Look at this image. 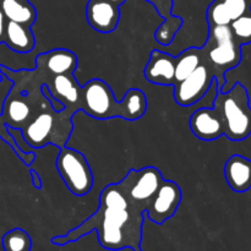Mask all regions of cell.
<instances>
[{
    "label": "cell",
    "mask_w": 251,
    "mask_h": 251,
    "mask_svg": "<svg viewBox=\"0 0 251 251\" xmlns=\"http://www.w3.org/2000/svg\"><path fill=\"white\" fill-rule=\"evenodd\" d=\"M144 211V207L131 202L124 195L118 184H109L100 193L97 212L68 234L51 238V243L65 245L96 229L98 240L104 249L130 248L132 251H142L140 245Z\"/></svg>",
    "instance_id": "obj_1"
},
{
    "label": "cell",
    "mask_w": 251,
    "mask_h": 251,
    "mask_svg": "<svg viewBox=\"0 0 251 251\" xmlns=\"http://www.w3.org/2000/svg\"><path fill=\"white\" fill-rule=\"evenodd\" d=\"M80 109L97 119L113 117L137 120L147 109L145 93L139 88H130L120 102L115 100L112 88L100 78H92L81 88Z\"/></svg>",
    "instance_id": "obj_2"
},
{
    "label": "cell",
    "mask_w": 251,
    "mask_h": 251,
    "mask_svg": "<svg viewBox=\"0 0 251 251\" xmlns=\"http://www.w3.org/2000/svg\"><path fill=\"white\" fill-rule=\"evenodd\" d=\"M225 123V135L232 141H242L251 135V107L249 93L243 83L237 82L226 92L218 91L213 100Z\"/></svg>",
    "instance_id": "obj_3"
},
{
    "label": "cell",
    "mask_w": 251,
    "mask_h": 251,
    "mask_svg": "<svg viewBox=\"0 0 251 251\" xmlns=\"http://www.w3.org/2000/svg\"><path fill=\"white\" fill-rule=\"evenodd\" d=\"M202 60L210 66L218 91L225 86V74L237 68L242 60V46L234 39L229 26H210Z\"/></svg>",
    "instance_id": "obj_4"
},
{
    "label": "cell",
    "mask_w": 251,
    "mask_h": 251,
    "mask_svg": "<svg viewBox=\"0 0 251 251\" xmlns=\"http://www.w3.org/2000/svg\"><path fill=\"white\" fill-rule=\"evenodd\" d=\"M56 169L73 195L83 196L92 189V171L81 152L69 147H61L56 158Z\"/></svg>",
    "instance_id": "obj_5"
},
{
    "label": "cell",
    "mask_w": 251,
    "mask_h": 251,
    "mask_svg": "<svg viewBox=\"0 0 251 251\" xmlns=\"http://www.w3.org/2000/svg\"><path fill=\"white\" fill-rule=\"evenodd\" d=\"M163 180L158 169L154 167H145L140 171L130 169L118 186L131 202L141 206L145 210L146 203L153 198Z\"/></svg>",
    "instance_id": "obj_6"
},
{
    "label": "cell",
    "mask_w": 251,
    "mask_h": 251,
    "mask_svg": "<svg viewBox=\"0 0 251 251\" xmlns=\"http://www.w3.org/2000/svg\"><path fill=\"white\" fill-rule=\"evenodd\" d=\"M215 78L210 66L202 60L190 75L183 81L174 85V100L181 107H190L202 100L210 91Z\"/></svg>",
    "instance_id": "obj_7"
},
{
    "label": "cell",
    "mask_w": 251,
    "mask_h": 251,
    "mask_svg": "<svg viewBox=\"0 0 251 251\" xmlns=\"http://www.w3.org/2000/svg\"><path fill=\"white\" fill-rule=\"evenodd\" d=\"M181 201V189L176 181L163 180L153 198L146 203L145 211L150 220L157 225H162L169 220L179 207Z\"/></svg>",
    "instance_id": "obj_8"
},
{
    "label": "cell",
    "mask_w": 251,
    "mask_h": 251,
    "mask_svg": "<svg viewBox=\"0 0 251 251\" xmlns=\"http://www.w3.org/2000/svg\"><path fill=\"white\" fill-rule=\"evenodd\" d=\"M190 130L198 139L213 141L225 135V123L217 109L213 107H202L191 114Z\"/></svg>",
    "instance_id": "obj_9"
},
{
    "label": "cell",
    "mask_w": 251,
    "mask_h": 251,
    "mask_svg": "<svg viewBox=\"0 0 251 251\" xmlns=\"http://www.w3.org/2000/svg\"><path fill=\"white\" fill-rule=\"evenodd\" d=\"M86 17L93 29L100 33H109L119 24V6L109 0H90L86 6Z\"/></svg>",
    "instance_id": "obj_10"
},
{
    "label": "cell",
    "mask_w": 251,
    "mask_h": 251,
    "mask_svg": "<svg viewBox=\"0 0 251 251\" xmlns=\"http://www.w3.org/2000/svg\"><path fill=\"white\" fill-rule=\"evenodd\" d=\"M174 70H176V56L166 51L154 49L150 54L149 63L145 68V77L152 83L164 86H174Z\"/></svg>",
    "instance_id": "obj_11"
},
{
    "label": "cell",
    "mask_w": 251,
    "mask_h": 251,
    "mask_svg": "<svg viewBox=\"0 0 251 251\" xmlns=\"http://www.w3.org/2000/svg\"><path fill=\"white\" fill-rule=\"evenodd\" d=\"M225 176L235 193H245L251 188V159L233 154L225 164Z\"/></svg>",
    "instance_id": "obj_12"
},
{
    "label": "cell",
    "mask_w": 251,
    "mask_h": 251,
    "mask_svg": "<svg viewBox=\"0 0 251 251\" xmlns=\"http://www.w3.org/2000/svg\"><path fill=\"white\" fill-rule=\"evenodd\" d=\"M37 65L47 69L54 76L73 75L77 68V58L71 50L58 48L37 56Z\"/></svg>",
    "instance_id": "obj_13"
},
{
    "label": "cell",
    "mask_w": 251,
    "mask_h": 251,
    "mask_svg": "<svg viewBox=\"0 0 251 251\" xmlns=\"http://www.w3.org/2000/svg\"><path fill=\"white\" fill-rule=\"evenodd\" d=\"M2 42L6 47L16 53H28L34 48L36 39L31 27L24 26L17 22L5 20V29Z\"/></svg>",
    "instance_id": "obj_14"
},
{
    "label": "cell",
    "mask_w": 251,
    "mask_h": 251,
    "mask_svg": "<svg viewBox=\"0 0 251 251\" xmlns=\"http://www.w3.org/2000/svg\"><path fill=\"white\" fill-rule=\"evenodd\" d=\"M51 95L64 105L80 109L81 86L73 75H56L51 80V86L47 85Z\"/></svg>",
    "instance_id": "obj_15"
},
{
    "label": "cell",
    "mask_w": 251,
    "mask_h": 251,
    "mask_svg": "<svg viewBox=\"0 0 251 251\" xmlns=\"http://www.w3.org/2000/svg\"><path fill=\"white\" fill-rule=\"evenodd\" d=\"M156 6L164 22L158 27L154 33V38L162 46H169L173 42L174 37L178 33L183 20L172 15V0H149Z\"/></svg>",
    "instance_id": "obj_16"
},
{
    "label": "cell",
    "mask_w": 251,
    "mask_h": 251,
    "mask_svg": "<svg viewBox=\"0 0 251 251\" xmlns=\"http://www.w3.org/2000/svg\"><path fill=\"white\" fill-rule=\"evenodd\" d=\"M53 125L54 119L50 114L43 113V114L38 115L37 118H34L33 122L29 123L26 129L22 130L25 140L33 149L44 146V144L48 142V136L50 135Z\"/></svg>",
    "instance_id": "obj_17"
},
{
    "label": "cell",
    "mask_w": 251,
    "mask_h": 251,
    "mask_svg": "<svg viewBox=\"0 0 251 251\" xmlns=\"http://www.w3.org/2000/svg\"><path fill=\"white\" fill-rule=\"evenodd\" d=\"M0 9L5 20L31 27L37 17L36 9L28 1L21 0H0Z\"/></svg>",
    "instance_id": "obj_18"
},
{
    "label": "cell",
    "mask_w": 251,
    "mask_h": 251,
    "mask_svg": "<svg viewBox=\"0 0 251 251\" xmlns=\"http://www.w3.org/2000/svg\"><path fill=\"white\" fill-rule=\"evenodd\" d=\"M29 107L26 102L19 98H10L9 96L5 100L2 105V119L5 120L7 126L20 127L29 117Z\"/></svg>",
    "instance_id": "obj_19"
},
{
    "label": "cell",
    "mask_w": 251,
    "mask_h": 251,
    "mask_svg": "<svg viewBox=\"0 0 251 251\" xmlns=\"http://www.w3.org/2000/svg\"><path fill=\"white\" fill-rule=\"evenodd\" d=\"M201 64H202L201 49L189 48L188 50L183 51L178 56H176V70H174L176 85L188 77Z\"/></svg>",
    "instance_id": "obj_20"
},
{
    "label": "cell",
    "mask_w": 251,
    "mask_h": 251,
    "mask_svg": "<svg viewBox=\"0 0 251 251\" xmlns=\"http://www.w3.org/2000/svg\"><path fill=\"white\" fill-rule=\"evenodd\" d=\"M1 244L4 251H31L32 249L31 237L21 228H14L5 233Z\"/></svg>",
    "instance_id": "obj_21"
},
{
    "label": "cell",
    "mask_w": 251,
    "mask_h": 251,
    "mask_svg": "<svg viewBox=\"0 0 251 251\" xmlns=\"http://www.w3.org/2000/svg\"><path fill=\"white\" fill-rule=\"evenodd\" d=\"M229 27L233 37L240 46L251 43V11L230 22Z\"/></svg>",
    "instance_id": "obj_22"
},
{
    "label": "cell",
    "mask_w": 251,
    "mask_h": 251,
    "mask_svg": "<svg viewBox=\"0 0 251 251\" xmlns=\"http://www.w3.org/2000/svg\"><path fill=\"white\" fill-rule=\"evenodd\" d=\"M230 22L251 11V0H218Z\"/></svg>",
    "instance_id": "obj_23"
},
{
    "label": "cell",
    "mask_w": 251,
    "mask_h": 251,
    "mask_svg": "<svg viewBox=\"0 0 251 251\" xmlns=\"http://www.w3.org/2000/svg\"><path fill=\"white\" fill-rule=\"evenodd\" d=\"M42 93H43L44 97H46L47 100H48L49 104L51 105V108H53L54 112L61 113L64 109H65V105H64L63 103L60 102V100H56V98L54 97L53 95H51L50 91L48 90V87H47L46 83H43V85H42Z\"/></svg>",
    "instance_id": "obj_24"
},
{
    "label": "cell",
    "mask_w": 251,
    "mask_h": 251,
    "mask_svg": "<svg viewBox=\"0 0 251 251\" xmlns=\"http://www.w3.org/2000/svg\"><path fill=\"white\" fill-rule=\"evenodd\" d=\"M31 176H32V184H33L34 188L41 189L42 188V180H41V178H39L38 173H37L36 171H33V169H31Z\"/></svg>",
    "instance_id": "obj_25"
},
{
    "label": "cell",
    "mask_w": 251,
    "mask_h": 251,
    "mask_svg": "<svg viewBox=\"0 0 251 251\" xmlns=\"http://www.w3.org/2000/svg\"><path fill=\"white\" fill-rule=\"evenodd\" d=\"M4 29H5V16L2 14L1 9H0V42H2V37H4Z\"/></svg>",
    "instance_id": "obj_26"
},
{
    "label": "cell",
    "mask_w": 251,
    "mask_h": 251,
    "mask_svg": "<svg viewBox=\"0 0 251 251\" xmlns=\"http://www.w3.org/2000/svg\"><path fill=\"white\" fill-rule=\"evenodd\" d=\"M109 1H112V2H114L115 5H118V6H120V5L123 4V2L125 1V0H109Z\"/></svg>",
    "instance_id": "obj_27"
},
{
    "label": "cell",
    "mask_w": 251,
    "mask_h": 251,
    "mask_svg": "<svg viewBox=\"0 0 251 251\" xmlns=\"http://www.w3.org/2000/svg\"><path fill=\"white\" fill-rule=\"evenodd\" d=\"M21 1H28V0H21Z\"/></svg>",
    "instance_id": "obj_28"
}]
</instances>
